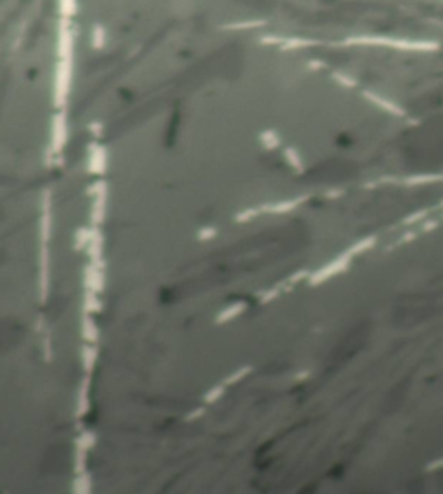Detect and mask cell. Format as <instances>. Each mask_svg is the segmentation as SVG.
<instances>
[{
    "mask_svg": "<svg viewBox=\"0 0 443 494\" xmlns=\"http://www.w3.org/2000/svg\"><path fill=\"white\" fill-rule=\"evenodd\" d=\"M374 245H376V239H374V237H366V239H362V241H358V243H355V245H351L350 248L346 250V252L350 253L351 257H355V255L366 253L367 250H370Z\"/></svg>",
    "mask_w": 443,
    "mask_h": 494,
    "instance_id": "obj_2",
    "label": "cell"
},
{
    "mask_svg": "<svg viewBox=\"0 0 443 494\" xmlns=\"http://www.w3.org/2000/svg\"><path fill=\"white\" fill-rule=\"evenodd\" d=\"M351 258L353 257H351L348 252L341 253L339 257H336L332 262H329V264L324 265L320 271H317V273L310 277V283L312 284H320V283H324V281L331 279V277H334V276H338V274L345 273L346 269L350 267Z\"/></svg>",
    "mask_w": 443,
    "mask_h": 494,
    "instance_id": "obj_1",
    "label": "cell"
},
{
    "mask_svg": "<svg viewBox=\"0 0 443 494\" xmlns=\"http://www.w3.org/2000/svg\"><path fill=\"white\" fill-rule=\"evenodd\" d=\"M438 468H443V458L436 459V461H433L431 465H428V470H438Z\"/></svg>",
    "mask_w": 443,
    "mask_h": 494,
    "instance_id": "obj_3",
    "label": "cell"
}]
</instances>
